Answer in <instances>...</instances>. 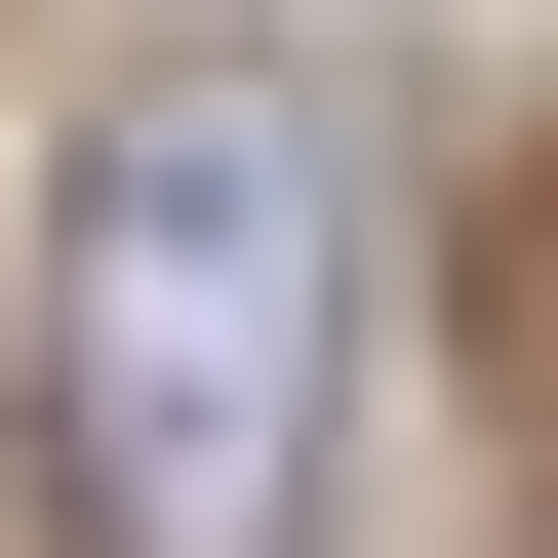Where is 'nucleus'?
Listing matches in <instances>:
<instances>
[{
  "label": "nucleus",
  "instance_id": "obj_1",
  "mask_svg": "<svg viewBox=\"0 0 558 558\" xmlns=\"http://www.w3.org/2000/svg\"><path fill=\"white\" fill-rule=\"evenodd\" d=\"M40 399H81L120 558H319V399H360V160H319V81H160L81 160Z\"/></svg>",
  "mask_w": 558,
  "mask_h": 558
}]
</instances>
